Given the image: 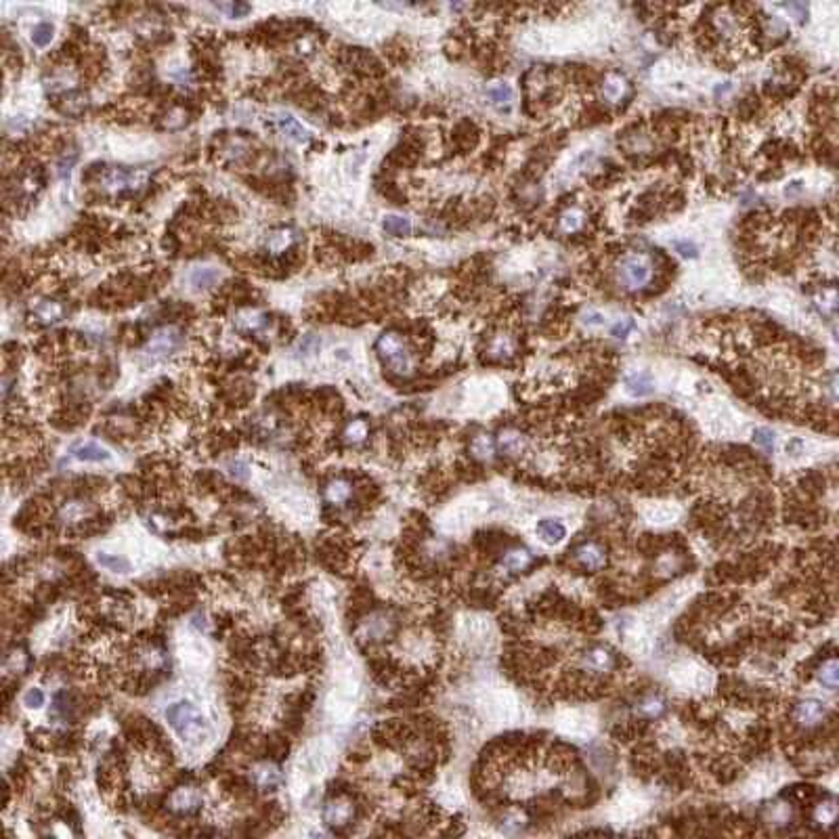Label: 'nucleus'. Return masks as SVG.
I'll list each match as a JSON object with an SVG mask.
<instances>
[{"mask_svg":"<svg viewBox=\"0 0 839 839\" xmlns=\"http://www.w3.org/2000/svg\"><path fill=\"white\" fill-rule=\"evenodd\" d=\"M166 720L175 728V732L189 745H201L210 734V728H208L204 716L187 701H177L168 707Z\"/></svg>","mask_w":839,"mask_h":839,"instance_id":"obj_1","label":"nucleus"},{"mask_svg":"<svg viewBox=\"0 0 839 839\" xmlns=\"http://www.w3.org/2000/svg\"><path fill=\"white\" fill-rule=\"evenodd\" d=\"M375 353L393 375L409 378L413 373V355L399 331H382L380 338L375 340Z\"/></svg>","mask_w":839,"mask_h":839,"instance_id":"obj_2","label":"nucleus"},{"mask_svg":"<svg viewBox=\"0 0 839 839\" xmlns=\"http://www.w3.org/2000/svg\"><path fill=\"white\" fill-rule=\"evenodd\" d=\"M653 279V265L644 254H629L617 267V281L623 290L638 292Z\"/></svg>","mask_w":839,"mask_h":839,"instance_id":"obj_3","label":"nucleus"},{"mask_svg":"<svg viewBox=\"0 0 839 839\" xmlns=\"http://www.w3.org/2000/svg\"><path fill=\"white\" fill-rule=\"evenodd\" d=\"M355 814H357L355 802L349 800V797H345L342 793H336V797H331V800L323 808V820L334 831L349 827L353 822Z\"/></svg>","mask_w":839,"mask_h":839,"instance_id":"obj_4","label":"nucleus"},{"mask_svg":"<svg viewBox=\"0 0 839 839\" xmlns=\"http://www.w3.org/2000/svg\"><path fill=\"white\" fill-rule=\"evenodd\" d=\"M181 342H183L181 329L175 325H164L151 334V338L147 342V353L153 357H166L173 351H177L181 347Z\"/></svg>","mask_w":839,"mask_h":839,"instance_id":"obj_5","label":"nucleus"},{"mask_svg":"<svg viewBox=\"0 0 839 839\" xmlns=\"http://www.w3.org/2000/svg\"><path fill=\"white\" fill-rule=\"evenodd\" d=\"M166 808L179 814V816H191L201 808V795L197 789L183 785L179 789H175L166 800Z\"/></svg>","mask_w":839,"mask_h":839,"instance_id":"obj_6","label":"nucleus"},{"mask_svg":"<svg viewBox=\"0 0 839 839\" xmlns=\"http://www.w3.org/2000/svg\"><path fill=\"white\" fill-rule=\"evenodd\" d=\"M145 181V173H141V175H135V173H126V171H122V168H109V171H105L103 173V177H101V189L105 191V193H122V191H129V189H135L139 183H143Z\"/></svg>","mask_w":839,"mask_h":839,"instance_id":"obj_7","label":"nucleus"},{"mask_svg":"<svg viewBox=\"0 0 839 839\" xmlns=\"http://www.w3.org/2000/svg\"><path fill=\"white\" fill-rule=\"evenodd\" d=\"M827 716V707L816 701V699H804L795 705L793 709V720L797 722V726L802 728H814L818 726Z\"/></svg>","mask_w":839,"mask_h":839,"instance_id":"obj_8","label":"nucleus"},{"mask_svg":"<svg viewBox=\"0 0 839 839\" xmlns=\"http://www.w3.org/2000/svg\"><path fill=\"white\" fill-rule=\"evenodd\" d=\"M252 785L261 791H273L281 783V770L273 760H265L252 766Z\"/></svg>","mask_w":839,"mask_h":839,"instance_id":"obj_9","label":"nucleus"},{"mask_svg":"<svg viewBox=\"0 0 839 839\" xmlns=\"http://www.w3.org/2000/svg\"><path fill=\"white\" fill-rule=\"evenodd\" d=\"M577 563L587 571H598L607 565V550L596 541H585L575 548Z\"/></svg>","mask_w":839,"mask_h":839,"instance_id":"obj_10","label":"nucleus"},{"mask_svg":"<svg viewBox=\"0 0 839 839\" xmlns=\"http://www.w3.org/2000/svg\"><path fill=\"white\" fill-rule=\"evenodd\" d=\"M273 122H275V126H277V131L285 137V139H290V141H294V143H305L307 139H309V131L305 129V126L294 118V116H290V113H275L273 116Z\"/></svg>","mask_w":839,"mask_h":839,"instance_id":"obj_11","label":"nucleus"},{"mask_svg":"<svg viewBox=\"0 0 839 839\" xmlns=\"http://www.w3.org/2000/svg\"><path fill=\"white\" fill-rule=\"evenodd\" d=\"M235 327L243 334H259L265 331L269 325V317L261 313L259 309H241L235 315Z\"/></svg>","mask_w":839,"mask_h":839,"instance_id":"obj_12","label":"nucleus"},{"mask_svg":"<svg viewBox=\"0 0 839 839\" xmlns=\"http://www.w3.org/2000/svg\"><path fill=\"white\" fill-rule=\"evenodd\" d=\"M63 315H65V307L59 301H53V298H42L32 307V317L42 325L57 323V321L63 319Z\"/></svg>","mask_w":839,"mask_h":839,"instance_id":"obj_13","label":"nucleus"},{"mask_svg":"<svg viewBox=\"0 0 839 839\" xmlns=\"http://www.w3.org/2000/svg\"><path fill=\"white\" fill-rule=\"evenodd\" d=\"M497 447H499L501 453H506V455H510V457H519V455L525 451L527 441H525V437L521 435V431L508 426V428H501V431H499V435H497Z\"/></svg>","mask_w":839,"mask_h":839,"instance_id":"obj_14","label":"nucleus"},{"mask_svg":"<svg viewBox=\"0 0 839 839\" xmlns=\"http://www.w3.org/2000/svg\"><path fill=\"white\" fill-rule=\"evenodd\" d=\"M323 497L329 506H345V503L353 497V485L347 479H331L325 489H323Z\"/></svg>","mask_w":839,"mask_h":839,"instance_id":"obj_15","label":"nucleus"},{"mask_svg":"<svg viewBox=\"0 0 839 839\" xmlns=\"http://www.w3.org/2000/svg\"><path fill=\"white\" fill-rule=\"evenodd\" d=\"M294 241H296V233H294L292 229L281 227V229H275V231H271L267 235L265 250L273 257H279V254H285V252L294 246Z\"/></svg>","mask_w":839,"mask_h":839,"instance_id":"obj_16","label":"nucleus"},{"mask_svg":"<svg viewBox=\"0 0 839 839\" xmlns=\"http://www.w3.org/2000/svg\"><path fill=\"white\" fill-rule=\"evenodd\" d=\"M393 627H395V621H393L391 617H386V615H373L371 621L363 625L361 638H367V640H384V638L393 632Z\"/></svg>","mask_w":839,"mask_h":839,"instance_id":"obj_17","label":"nucleus"},{"mask_svg":"<svg viewBox=\"0 0 839 839\" xmlns=\"http://www.w3.org/2000/svg\"><path fill=\"white\" fill-rule=\"evenodd\" d=\"M367 437H369V424H367V420L355 417V420H351V422H347V426L342 428L340 441H342L347 447H357V445H361Z\"/></svg>","mask_w":839,"mask_h":839,"instance_id":"obj_18","label":"nucleus"},{"mask_svg":"<svg viewBox=\"0 0 839 839\" xmlns=\"http://www.w3.org/2000/svg\"><path fill=\"white\" fill-rule=\"evenodd\" d=\"M583 663L590 669H594V671H611L615 667V657H613V653L609 649L594 646V649H590L585 653Z\"/></svg>","mask_w":839,"mask_h":839,"instance_id":"obj_19","label":"nucleus"},{"mask_svg":"<svg viewBox=\"0 0 839 839\" xmlns=\"http://www.w3.org/2000/svg\"><path fill=\"white\" fill-rule=\"evenodd\" d=\"M487 355H489L491 359H497V361L510 359V357L514 355V340L510 338L508 334H503V331L495 334L493 338H491V342H489V347H487Z\"/></svg>","mask_w":839,"mask_h":839,"instance_id":"obj_20","label":"nucleus"},{"mask_svg":"<svg viewBox=\"0 0 839 839\" xmlns=\"http://www.w3.org/2000/svg\"><path fill=\"white\" fill-rule=\"evenodd\" d=\"M503 569H508L510 573H521L525 569H529L533 565V554L527 548H512L503 554L501 558Z\"/></svg>","mask_w":839,"mask_h":839,"instance_id":"obj_21","label":"nucleus"},{"mask_svg":"<svg viewBox=\"0 0 839 839\" xmlns=\"http://www.w3.org/2000/svg\"><path fill=\"white\" fill-rule=\"evenodd\" d=\"M72 455L76 459H82V461H105V459H109V451L105 447H101L99 443H95V441H87V443L76 445L72 449Z\"/></svg>","mask_w":839,"mask_h":839,"instance_id":"obj_22","label":"nucleus"},{"mask_svg":"<svg viewBox=\"0 0 839 839\" xmlns=\"http://www.w3.org/2000/svg\"><path fill=\"white\" fill-rule=\"evenodd\" d=\"M629 93V84H627V80L623 78V76H619V74H611V76H607L604 78V82H602V95L609 99V101H621V99H625V95Z\"/></svg>","mask_w":839,"mask_h":839,"instance_id":"obj_23","label":"nucleus"},{"mask_svg":"<svg viewBox=\"0 0 839 839\" xmlns=\"http://www.w3.org/2000/svg\"><path fill=\"white\" fill-rule=\"evenodd\" d=\"M625 391L632 397H646L653 393V380L644 371H634L625 378Z\"/></svg>","mask_w":839,"mask_h":839,"instance_id":"obj_24","label":"nucleus"},{"mask_svg":"<svg viewBox=\"0 0 839 839\" xmlns=\"http://www.w3.org/2000/svg\"><path fill=\"white\" fill-rule=\"evenodd\" d=\"M347 63L355 69H361L365 74H378L380 72V63L375 61V57H371L369 53H365L363 49H351L347 55Z\"/></svg>","mask_w":839,"mask_h":839,"instance_id":"obj_25","label":"nucleus"},{"mask_svg":"<svg viewBox=\"0 0 839 839\" xmlns=\"http://www.w3.org/2000/svg\"><path fill=\"white\" fill-rule=\"evenodd\" d=\"M470 455L479 461H489L495 455V441L489 435H479L470 441Z\"/></svg>","mask_w":839,"mask_h":839,"instance_id":"obj_26","label":"nucleus"},{"mask_svg":"<svg viewBox=\"0 0 839 839\" xmlns=\"http://www.w3.org/2000/svg\"><path fill=\"white\" fill-rule=\"evenodd\" d=\"M665 699H661L659 695H649V697H644L638 705H636V711L640 713L642 718H649V720H655V718H661L663 716V711H665Z\"/></svg>","mask_w":839,"mask_h":839,"instance_id":"obj_27","label":"nucleus"},{"mask_svg":"<svg viewBox=\"0 0 839 839\" xmlns=\"http://www.w3.org/2000/svg\"><path fill=\"white\" fill-rule=\"evenodd\" d=\"M28 667H30V657H28L25 649L15 646L13 651L7 653V659H5V671H7V674H23Z\"/></svg>","mask_w":839,"mask_h":839,"instance_id":"obj_28","label":"nucleus"},{"mask_svg":"<svg viewBox=\"0 0 839 839\" xmlns=\"http://www.w3.org/2000/svg\"><path fill=\"white\" fill-rule=\"evenodd\" d=\"M816 678L822 686L835 690L837 688V678H839V667H837V659L829 657L827 661H822V665L816 671Z\"/></svg>","mask_w":839,"mask_h":839,"instance_id":"obj_29","label":"nucleus"},{"mask_svg":"<svg viewBox=\"0 0 839 839\" xmlns=\"http://www.w3.org/2000/svg\"><path fill=\"white\" fill-rule=\"evenodd\" d=\"M537 533L543 537V541H548V543H558V541H563L565 535H567L565 527H563L558 521H552V519L541 521V523L537 525Z\"/></svg>","mask_w":839,"mask_h":839,"instance_id":"obj_30","label":"nucleus"},{"mask_svg":"<svg viewBox=\"0 0 839 839\" xmlns=\"http://www.w3.org/2000/svg\"><path fill=\"white\" fill-rule=\"evenodd\" d=\"M583 223H585V215H583V210H579V208H567L565 213L560 215V229L565 233L579 231L583 227Z\"/></svg>","mask_w":839,"mask_h":839,"instance_id":"obj_31","label":"nucleus"},{"mask_svg":"<svg viewBox=\"0 0 839 839\" xmlns=\"http://www.w3.org/2000/svg\"><path fill=\"white\" fill-rule=\"evenodd\" d=\"M382 227H384V231H386L389 235H395V237H407V235L411 233V223H409V219L397 217V215H389V217L382 221Z\"/></svg>","mask_w":839,"mask_h":839,"instance_id":"obj_32","label":"nucleus"},{"mask_svg":"<svg viewBox=\"0 0 839 839\" xmlns=\"http://www.w3.org/2000/svg\"><path fill=\"white\" fill-rule=\"evenodd\" d=\"M487 97L495 105H508L512 101V89L508 87V84L497 82V84H493V87L487 89Z\"/></svg>","mask_w":839,"mask_h":839,"instance_id":"obj_33","label":"nucleus"},{"mask_svg":"<svg viewBox=\"0 0 839 839\" xmlns=\"http://www.w3.org/2000/svg\"><path fill=\"white\" fill-rule=\"evenodd\" d=\"M219 277H221V273H219L217 269H213V267H199V269H195V271L191 273V281H193V285H197V287L213 285L215 281H219Z\"/></svg>","mask_w":839,"mask_h":839,"instance_id":"obj_34","label":"nucleus"},{"mask_svg":"<svg viewBox=\"0 0 839 839\" xmlns=\"http://www.w3.org/2000/svg\"><path fill=\"white\" fill-rule=\"evenodd\" d=\"M87 512H89V508L84 506V501H67L59 510V516H61V521H84V514Z\"/></svg>","mask_w":839,"mask_h":839,"instance_id":"obj_35","label":"nucleus"},{"mask_svg":"<svg viewBox=\"0 0 839 839\" xmlns=\"http://www.w3.org/2000/svg\"><path fill=\"white\" fill-rule=\"evenodd\" d=\"M99 565L101 567H105V569H109V571H116V573H126L131 569V565H129V560L126 558H122V556H116V554H99Z\"/></svg>","mask_w":839,"mask_h":839,"instance_id":"obj_36","label":"nucleus"},{"mask_svg":"<svg viewBox=\"0 0 839 839\" xmlns=\"http://www.w3.org/2000/svg\"><path fill=\"white\" fill-rule=\"evenodd\" d=\"M835 816H837V806H835L833 800H829L825 804H818L816 810H814V818L820 825H831L835 820Z\"/></svg>","mask_w":839,"mask_h":839,"instance_id":"obj_37","label":"nucleus"},{"mask_svg":"<svg viewBox=\"0 0 839 839\" xmlns=\"http://www.w3.org/2000/svg\"><path fill=\"white\" fill-rule=\"evenodd\" d=\"M53 40V25L51 23H40L32 32V42L36 47H47Z\"/></svg>","mask_w":839,"mask_h":839,"instance_id":"obj_38","label":"nucleus"},{"mask_svg":"<svg viewBox=\"0 0 839 839\" xmlns=\"http://www.w3.org/2000/svg\"><path fill=\"white\" fill-rule=\"evenodd\" d=\"M753 441H755V445H760L764 451H772V447H774V433L768 431V428H758V431L753 433Z\"/></svg>","mask_w":839,"mask_h":839,"instance_id":"obj_39","label":"nucleus"},{"mask_svg":"<svg viewBox=\"0 0 839 839\" xmlns=\"http://www.w3.org/2000/svg\"><path fill=\"white\" fill-rule=\"evenodd\" d=\"M23 705H25V707H30V709H38V707H42V705H45V693H42L40 688H32V690H28V693H25V697H23Z\"/></svg>","mask_w":839,"mask_h":839,"instance_id":"obj_40","label":"nucleus"},{"mask_svg":"<svg viewBox=\"0 0 839 839\" xmlns=\"http://www.w3.org/2000/svg\"><path fill=\"white\" fill-rule=\"evenodd\" d=\"M227 468H229L231 477H235L237 481H246V479H248V466L243 464V461H239V459H235V461H229V464H227Z\"/></svg>","mask_w":839,"mask_h":839,"instance_id":"obj_41","label":"nucleus"},{"mask_svg":"<svg viewBox=\"0 0 839 839\" xmlns=\"http://www.w3.org/2000/svg\"><path fill=\"white\" fill-rule=\"evenodd\" d=\"M219 9H221V11H225V13H229V17H241V15H246V13L250 11V7H248V5H243V3L219 5Z\"/></svg>","mask_w":839,"mask_h":839,"instance_id":"obj_42","label":"nucleus"},{"mask_svg":"<svg viewBox=\"0 0 839 839\" xmlns=\"http://www.w3.org/2000/svg\"><path fill=\"white\" fill-rule=\"evenodd\" d=\"M634 329V321L632 319H621L617 325H613V336H617V338H625V336L629 334Z\"/></svg>","mask_w":839,"mask_h":839,"instance_id":"obj_43","label":"nucleus"},{"mask_svg":"<svg viewBox=\"0 0 839 839\" xmlns=\"http://www.w3.org/2000/svg\"><path fill=\"white\" fill-rule=\"evenodd\" d=\"M676 250L680 252V254H684V257H697V248H695V243H688V241H676Z\"/></svg>","mask_w":839,"mask_h":839,"instance_id":"obj_44","label":"nucleus"},{"mask_svg":"<svg viewBox=\"0 0 839 839\" xmlns=\"http://www.w3.org/2000/svg\"><path fill=\"white\" fill-rule=\"evenodd\" d=\"M585 323H590V325H600L602 323V315L600 313H585V319H583Z\"/></svg>","mask_w":839,"mask_h":839,"instance_id":"obj_45","label":"nucleus"}]
</instances>
